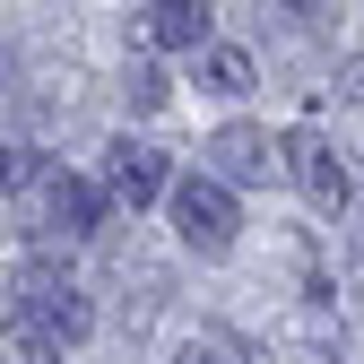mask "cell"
I'll list each match as a JSON object with an SVG mask.
<instances>
[{"label":"cell","instance_id":"obj_9","mask_svg":"<svg viewBox=\"0 0 364 364\" xmlns=\"http://www.w3.org/2000/svg\"><path fill=\"white\" fill-rule=\"evenodd\" d=\"M122 96H130V113H156L173 87H165V70L156 61H130V78H122Z\"/></svg>","mask_w":364,"mask_h":364},{"label":"cell","instance_id":"obj_6","mask_svg":"<svg viewBox=\"0 0 364 364\" xmlns=\"http://www.w3.org/2000/svg\"><path fill=\"white\" fill-rule=\"evenodd\" d=\"M208 0H148L139 9V43L148 53H208Z\"/></svg>","mask_w":364,"mask_h":364},{"label":"cell","instance_id":"obj_11","mask_svg":"<svg viewBox=\"0 0 364 364\" xmlns=\"http://www.w3.org/2000/svg\"><path fill=\"white\" fill-rule=\"evenodd\" d=\"M173 364H225V355H217V347H182Z\"/></svg>","mask_w":364,"mask_h":364},{"label":"cell","instance_id":"obj_3","mask_svg":"<svg viewBox=\"0 0 364 364\" xmlns=\"http://www.w3.org/2000/svg\"><path fill=\"white\" fill-rule=\"evenodd\" d=\"M105 200H113V191H96V182H78V173H61V165H43V173L26 182V217H35L43 243H87V235L105 225Z\"/></svg>","mask_w":364,"mask_h":364},{"label":"cell","instance_id":"obj_4","mask_svg":"<svg viewBox=\"0 0 364 364\" xmlns=\"http://www.w3.org/2000/svg\"><path fill=\"white\" fill-rule=\"evenodd\" d=\"M278 165H287L295 191H304L312 208H330V217L355 200V182H347V165H338V148L321 139V130H287V139H278Z\"/></svg>","mask_w":364,"mask_h":364},{"label":"cell","instance_id":"obj_5","mask_svg":"<svg viewBox=\"0 0 364 364\" xmlns=\"http://www.w3.org/2000/svg\"><path fill=\"white\" fill-rule=\"evenodd\" d=\"M105 191H113L122 208H148V200H165V191H173L165 148H148V139H113V148H105Z\"/></svg>","mask_w":364,"mask_h":364},{"label":"cell","instance_id":"obj_1","mask_svg":"<svg viewBox=\"0 0 364 364\" xmlns=\"http://www.w3.org/2000/svg\"><path fill=\"white\" fill-rule=\"evenodd\" d=\"M9 321H18V338H53V347H78L87 330H96V312H87V295L61 278L53 260H26L18 278H9Z\"/></svg>","mask_w":364,"mask_h":364},{"label":"cell","instance_id":"obj_8","mask_svg":"<svg viewBox=\"0 0 364 364\" xmlns=\"http://www.w3.org/2000/svg\"><path fill=\"white\" fill-rule=\"evenodd\" d=\"M200 87L208 96H252V53L243 43H208L200 53Z\"/></svg>","mask_w":364,"mask_h":364},{"label":"cell","instance_id":"obj_2","mask_svg":"<svg viewBox=\"0 0 364 364\" xmlns=\"http://www.w3.org/2000/svg\"><path fill=\"white\" fill-rule=\"evenodd\" d=\"M165 208H173V243L200 252V260H225V252H235V235H243L235 182H217V173H182L173 191H165Z\"/></svg>","mask_w":364,"mask_h":364},{"label":"cell","instance_id":"obj_10","mask_svg":"<svg viewBox=\"0 0 364 364\" xmlns=\"http://www.w3.org/2000/svg\"><path fill=\"white\" fill-rule=\"evenodd\" d=\"M35 173H43V165H35L26 148H9V139H0V191H26Z\"/></svg>","mask_w":364,"mask_h":364},{"label":"cell","instance_id":"obj_7","mask_svg":"<svg viewBox=\"0 0 364 364\" xmlns=\"http://www.w3.org/2000/svg\"><path fill=\"white\" fill-rule=\"evenodd\" d=\"M269 156H278V148H269V130H252V122H225L217 139H208V173L217 182H260Z\"/></svg>","mask_w":364,"mask_h":364}]
</instances>
